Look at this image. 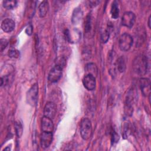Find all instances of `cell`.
I'll use <instances>...</instances> for the list:
<instances>
[{
    "label": "cell",
    "mask_w": 151,
    "mask_h": 151,
    "mask_svg": "<svg viewBox=\"0 0 151 151\" xmlns=\"http://www.w3.org/2000/svg\"><path fill=\"white\" fill-rule=\"evenodd\" d=\"M133 73L137 76H145L148 70L147 58L144 55H139L135 57L132 63Z\"/></svg>",
    "instance_id": "1"
},
{
    "label": "cell",
    "mask_w": 151,
    "mask_h": 151,
    "mask_svg": "<svg viewBox=\"0 0 151 151\" xmlns=\"http://www.w3.org/2000/svg\"><path fill=\"white\" fill-rule=\"evenodd\" d=\"M80 134L84 140H88L92 134V125L91 121L87 118H84L80 124Z\"/></svg>",
    "instance_id": "2"
},
{
    "label": "cell",
    "mask_w": 151,
    "mask_h": 151,
    "mask_svg": "<svg viewBox=\"0 0 151 151\" xmlns=\"http://www.w3.org/2000/svg\"><path fill=\"white\" fill-rule=\"evenodd\" d=\"M133 43L132 37L127 33H123L119 38V45L120 49L123 51H127L130 49Z\"/></svg>",
    "instance_id": "3"
},
{
    "label": "cell",
    "mask_w": 151,
    "mask_h": 151,
    "mask_svg": "<svg viewBox=\"0 0 151 151\" xmlns=\"http://www.w3.org/2000/svg\"><path fill=\"white\" fill-rule=\"evenodd\" d=\"M38 86L37 84H34L29 89L27 93L26 100L28 104L31 106H35L38 100Z\"/></svg>",
    "instance_id": "4"
},
{
    "label": "cell",
    "mask_w": 151,
    "mask_h": 151,
    "mask_svg": "<svg viewBox=\"0 0 151 151\" xmlns=\"http://www.w3.org/2000/svg\"><path fill=\"white\" fill-rule=\"evenodd\" d=\"M62 70L63 67L58 64L54 66L49 72L48 80L51 83L57 82L62 76Z\"/></svg>",
    "instance_id": "5"
},
{
    "label": "cell",
    "mask_w": 151,
    "mask_h": 151,
    "mask_svg": "<svg viewBox=\"0 0 151 151\" xmlns=\"http://www.w3.org/2000/svg\"><path fill=\"white\" fill-rule=\"evenodd\" d=\"M133 102H134V94L133 91L130 90L127 94L125 106H124V112L127 116H130L132 114L133 110Z\"/></svg>",
    "instance_id": "6"
},
{
    "label": "cell",
    "mask_w": 151,
    "mask_h": 151,
    "mask_svg": "<svg viewBox=\"0 0 151 151\" xmlns=\"http://www.w3.org/2000/svg\"><path fill=\"white\" fill-rule=\"evenodd\" d=\"M136 15L131 11H127L124 13L122 18V24L126 27L132 28L135 22Z\"/></svg>",
    "instance_id": "7"
},
{
    "label": "cell",
    "mask_w": 151,
    "mask_h": 151,
    "mask_svg": "<svg viewBox=\"0 0 151 151\" xmlns=\"http://www.w3.org/2000/svg\"><path fill=\"white\" fill-rule=\"evenodd\" d=\"M57 113V106L52 102L48 101L46 103L44 108V116L52 119Z\"/></svg>",
    "instance_id": "8"
},
{
    "label": "cell",
    "mask_w": 151,
    "mask_h": 151,
    "mask_svg": "<svg viewBox=\"0 0 151 151\" xmlns=\"http://www.w3.org/2000/svg\"><path fill=\"white\" fill-rule=\"evenodd\" d=\"M83 84L86 89L92 91L96 88V77L91 74H86L83 78Z\"/></svg>",
    "instance_id": "9"
},
{
    "label": "cell",
    "mask_w": 151,
    "mask_h": 151,
    "mask_svg": "<svg viewBox=\"0 0 151 151\" xmlns=\"http://www.w3.org/2000/svg\"><path fill=\"white\" fill-rule=\"evenodd\" d=\"M139 86L142 94L146 97L150 95V81L147 78H141L139 80Z\"/></svg>",
    "instance_id": "10"
},
{
    "label": "cell",
    "mask_w": 151,
    "mask_h": 151,
    "mask_svg": "<svg viewBox=\"0 0 151 151\" xmlns=\"http://www.w3.org/2000/svg\"><path fill=\"white\" fill-rule=\"evenodd\" d=\"M52 141V132H42L40 136V143L42 147H48Z\"/></svg>",
    "instance_id": "11"
},
{
    "label": "cell",
    "mask_w": 151,
    "mask_h": 151,
    "mask_svg": "<svg viewBox=\"0 0 151 151\" xmlns=\"http://www.w3.org/2000/svg\"><path fill=\"white\" fill-rule=\"evenodd\" d=\"M41 129L42 132H52L54 125L52 119L44 116L41 119Z\"/></svg>",
    "instance_id": "12"
},
{
    "label": "cell",
    "mask_w": 151,
    "mask_h": 151,
    "mask_svg": "<svg viewBox=\"0 0 151 151\" xmlns=\"http://www.w3.org/2000/svg\"><path fill=\"white\" fill-rule=\"evenodd\" d=\"M15 22L11 18L4 19L1 23V28L5 32H10L14 29Z\"/></svg>",
    "instance_id": "13"
},
{
    "label": "cell",
    "mask_w": 151,
    "mask_h": 151,
    "mask_svg": "<svg viewBox=\"0 0 151 151\" xmlns=\"http://www.w3.org/2000/svg\"><path fill=\"white\" fill-rule=\"evenodd\" d=\"M86 74H91L96 77L98 74V68L94 63H90L86 64L85 67Z\"/></svg>",
    "instance_id": "14"
},
{
    "label": "cell",
    "mask_w": 151,
    "mask_h": 151,
    "mask_svg": "<svg viewBox=\"0 0 151 151\" xmlns=\"http://www.w3.org/2000/svg\"><path fill=\"white\" fill-rule=\"evenodd\" d=\"M49 9L48 2L47 1H42L38 6V12L40 17L43 18L46 16Z\"/></svg>",
    "instance_id": "15"
},
{
    "label": "cell",
    "mask_w": 151,
    "mask_h": 151,
    "mask_svg": "<svg viewBox=\"0 0 151 151\" xmlns=\"http://www.w3.org/2000/svg\"><path fill=\"white\" fill-rule=\"evenodd\" d=\"M83 17V12L80 8H77L74 10L72 15V22L74 24H77Z\"/></svg>",
    "instance_id": "16"
},
{
    "label": "cell",
    "mask_w": 151,
    "mask_h": 151,
    "mask_svg": "<svg viewBox=\"0 0 151 151\" xmlns=\"http://www.w3.org/2000/svg\"><path fill=\"white\" fill-rule=\"evenodd\" d=\"M116 65L117 70L120 73H123L125 71L126 65V61L123 56H120L117 58V60H116Z\"/></svg>",
    "instance_id": "17"
},
{
    "label": "cell",
    "mask_w": 151,
    "mask_h": 151,
    "mask_svg": "<svg viewBox=\"0 0 151 151\" xmlns=\"http://www.w3.org/2000/svg\"><path fill=\"white\" fill-rule=\"evenodd\" d=\"M110 13H111V17L113 19H117L119 17V8L118 3L117 2V1H114L113 2L111 7Z\"/></svg>",
    "instance_id": "18"
},
{
    "label": "cell",
    "mask_w": 151,
    "mask_h": 151,
    "mask_svg": "<svg viewBox=\"0 0 151 151\" xmlns=\"http://www.w3.org/2000/svg\"><path fill=\"white\" fill-rule=\"evenodd\" d=\"M17 2L16 1H4L2 2L3 6L7 9H12L17 6Z\"/></svg>",
    "instance_id": "19"
},
{
    "label": "cell",
    "mask_w": 151,
    "mask_h": 151,
    "mask_svg": "<svg viewBox=\"0 0 151 151\" xmlns=\"http://www.w3.org/2000/svg\"><path fill=\"white\" fill-rule=\"evenodd\" d=\"M15 130L17 136L18 137H20L22 134L23 127L22 124L19 121H17L15 123Z\"/></svg>",
    "instance_id": "20"
},
{
    "label": "cell",
    "mask_w": 151,
    "mask_h": 151,
    "mask_svg": "<svg viewBox=\"0 0 151 151\" xmlns=\"http://www.w3.org/2000/svg\"><path fill=\"white\" fill-rule=\"evenodd\" d=\"M110 37V32L107 29H104L101 32V40L103 43H106L109 39Z\"/></svg>",
    "instance_id": "21"
},
{
    "label": "cell",
    "mask_w": 151,
    "mask_h": 151,
    "mask_svg": "<svg viewBox=\"0 0 151 151\" xmlns=\"http://www.w3.org/2000/svg\"><path fill=\"white\" fill-rule=\"evenodd\" d=\"M91 28V19L90 15H88L86 18V21H85V26L84 29L86 32H88L90 31Z\"/></svg>",
    "instance_id": "22"
},
{
    "label": "cell",
    "mask_w": 151,
    "mask_h": 151,
    "mask_svg": "<svg viewBox=\"0 0 151 151\" xmlns=\"http://www.w3.org/2000/svg\"><path fill=\"white\" fill-rule=\"evenodd\" d=\"M8 55L9 57L11 58H18L19 56V52L15 50V49H12V50H10L8 52Z\"/></svg>",
    "instance_id": "23"
},
{
    "label": "cell",
    "mask_w": 151,
    "mask_h": 151,
    "mask_svg": "<svg viewBox=\"0 0 151 151\" xmlns=\"http://www.w3.org/2000/svg\"><path fill=\"white\" fill-rule=\"evenodd\" d=\"M8 42L7 40L3 39V38H2L1 40L0 44H1V51H2L4 50H5V48L8 45Z\"/></svg>",
    "instance_id": "24"
},
{
    "label": "cell",
    "mask_w": 151,
    "mask_h": 151,
    "mask_svg": "<svg viewBox=\"0 0 151 151\" xmlns=\"http://www.w3.org/2000/svg\"><path fill=\"white\" fill-rule=\"evenodd\" d=\"M25 32H26V33H27L28 35H31L32 32V27L31 25H28V27L26 28Z\"/></svg>",
    "instance_id": "25"
},
{
    "label": "cell",
    "mask_w": 151,
    "mask_h": 151,
    "mask_svg": "<svg viewBox=\"0 0 151 151\" xmlns=\"http://www.w3.org/2000/svg\"><path fill=\"white\" fill-rule=\"evenodd\" d=\"M147 25H148V27L149 28H151V26H150V15L149 16V18H148V22H147Z\"/></svg>",
    "instance_id": "26"
}]
</instances>
